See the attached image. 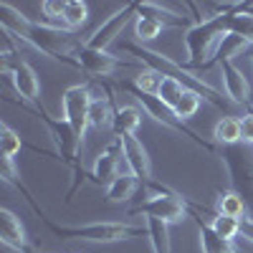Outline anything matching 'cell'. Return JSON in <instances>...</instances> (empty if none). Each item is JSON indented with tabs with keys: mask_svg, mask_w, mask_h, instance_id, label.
<instances>
[{
	"mask_svg": "<svg viewBox=\"0 0 253 253\" xmlns=\"http://www.w3.org/2000/svg\"><path fill=\"white\" fill-rule=\"evenodd\" d=\"M0 13H3L0 15V28L10 31L15 38H20L23 43L41 51L43 56L66 63V66H71V69H79L76 53H79L84 41H79L74 31L63 28V26H51V23L31 20L20 10H15L10 3H0Z\"/></svg>",
	"mask_w": 253,
	"mask_h": 253,
	"instance_id": "cell-1",
	"label": "cell"
},
{
	"mask_svg": "<svg viewBox=\"0 0 253 253\" xmlns=\"http://www.w3.org/2000/svg\"><path fill=\"white\" fill-rule=\"evenodd\" d=\"M119 48H122V51H126V53H132V56H137L139 61H144V63H147V66L160 69V71H162V74H167V76H175L177 81H182V84H185L187 89L198 91L208 104H213L215 109H225V107H228V99H225L215 86H210V84H208L203 76H198V71L187 69L185 63H177V61H172L170 56H165V53H155V51L144 48V46H139V43H132V41H122Z\"/></svg>",
	"mask_w": 253,
	"mask_h": 253,
	"instance_id": "cell-2",
	"label": "cell"
},
{
	"mask_svg": "<svg viewBox=\"0 0 253 253\" xmlns=\"http://www.w3.org/2000/svg\"><path fill=\"white\" fill-rule=\"evenodd\" d=\"M43 225L51 230L56 238H71V241H89V243H119V241H129L147 236V225L137 223H84V225H58L46 213L41 215Z\"/></svg>",
	"mask_w": 253,
	"mask_h": 253,
	"instance_id": "cell-3",
	"label": "cell"
},
{
	"mask_svg": "<svg viewBox=\"0 0 253 253\" xmlns=\"http://www.w3.org/2000/svg\"><path fill=\"white\" fill-rule=\"evenodd\" d=\"M228 33V15H215L208 18L203 23H195L193 28L185 31V48H187V61L185 66L193 71H203L213 53L218 51L223 36Z\"/></svg>",
	"mask_w": 253,
	"mask_h": 253,
	"instance_id": "cell-4",
	"label": "cell"
},
{
	"mask_svg": "<svg viewBox=\"0 0 253 253\" xmlns=\"http://www.w3.org/2000/svg\"><path fill=\"white\" fill-rule=\"evenodd\" d=\"M144 187H150L155 195L150 200H144L142 205L132 208L129 215H144L147 220H160L165 225H177V223H182L190 215L185 195L175 193V190H170L167 185H157L155 180L147 182Z\"/></svg>",
	"mask_w": 253,
	"mask_h": 253,
	"instance_id": "cell-5",
	"label": "cell"
},
{
	"mask_svg": "<svg viewBox=\"0 0 253 253\" xmlns=\"http://www.w3.org/2000/svg\"><path fill=\"white\" fill-rule=\"evenodd\" d=\"M223 165L228 170L233 193H238L248 208V215L253 218V147L246 144H233L220 150Z\"/></svg>",
	"mask_w": 253,
	"mask_h": 253,
	"instance_id": "cell-6",
	"label": "cell"
},
{
	"mask_svg": "<svg viewBox=\"0 0 253 253\" xmlns=\"http://www.w3.org/2000/svg\"><path fill=\"white\" fill-rule=\"evenodd\" d=\"M122 89H124V91H129V94L137 99L139 109H142L147 117H152L157 124H162L165 129H170V132H175V134H185V137L193 139L198 147H203V150H208V152H213V144H208L205 139H200L195 129H190V126H187L185 122H180V119L172 114V109H167L165 104L160 101V96H152V94L139 91L132 81H122Z\"/></svg>",
	"mask_w": 253,
	"mask_h": 253,
	"instance_id": "cell-7",
	"label": "cell"
},
{
	"mask_svg": "<svg viewBox=\"0 0 253 253\" xmlns=\"http://www.w3.org/2000/svg\"><path fill=\"white\" fill-rule=\"evenodd\" d=\"M94 94L86 84H74L63 91L61 104H63V119L69 122V126L74 129V134L79 137V142L84 144V137H86L89 129V109H91Z\"/></svg>",
	"mask_w": 253,
	"mask_h": 253,
	"instance_id": "cell-8",
	"label": "cell"
},
{
	"mask_svg": "<svg viewBox=\"0 0 253 253\" xmlns=\"http://www.w3.org/2000/svg\"><path fill=\"white\" fill-rule=\"evenodd\" d=\"M134 13H137V3H126L124 8H119L117 13H112V15L86 38V46H91V48H96V51H109V46L122 36V31L126 28V23H129L132 18H137Z\"/></svg>",
	"mask_w": 253,
	"mask_h": 253,
	"instance_id": "cell-9",
	"label": "cell"
},
{
	"mask_svg": "<svg viewBox=\"0 0 253 253\" xmlns=\"http://www.w3.org/2000/svg\"><path fill=\"white\" fill-rule=\"evenodd\" d=\"M124 160V147H122V139L114 137L107 147H104V152L94 160L91 170H89V180L99 187H109L122 172H119V165Z\"/></svg>",
	"mask_w": 253,
	"mask_h": 253,
	"instance_id": "cell-10",
	"label": "cell"
},
{
	"mask_svg": "<svg viewBox=\"0 0 253 253\" xmlns=\"http://www.w3.org/2000/svg\"><path fill=\"white\" fill-rule=\"evenodd\" d=\"M3 76L5 81L13 84V89L20 94L26 104H38L41 101V84H38V76L33 71L31 63L26 61H3Z\"/></svg>",
	"mask_w": 253,
	"mask_h": 253,
	"instance_id": "cell-11",
	"label": "cell"
},
{
	"mask_svg": "<svg viewBox=\"0 0 253 253\" xmlns=\"http://www.w3.org/2000/svg\"><path fill=\"white\" fill-rule=\"evenodd\" d=\"M76 63H79V71L89 74L94 79L99 76H112L114 71L129 66V61H122L117 56H112L109 51H96L91 46H86V41L81 43L79 53H76Z\"/></svg>",
	"mask_w": 253,
	"mask_h": 253,
	"instance_id": "cell-12",
	"label": "cell"
},
{
	"mask_svg": "<svg viewBox=\"0 0 253 253\" xmlns=\"http://www.w3.org/2000/svg\"><path fill=\"white\" fill-rule=\"evenodd\" d=\"M185 203H187V210H190V218H193L195 225H198V236H200V248H203V253H243L233 241L220 238L215 230L210 228V223H208V220L203 218V213H200L198 203L187 200V198H185Z\"/></svg>",
	"mask_w": 253,
	"mask_h": 253,
	"instance_id": "cell-13",
	"label": "cell"
},
{
	"mask_svg": "<svg viewBox=\"0 0 253 253\" xmlns=\"http://www.w3.org/2000/svg\"><path fill=\"white\" fill-rule=\"evenodd\" d=\"M220 79H223V91L225 99L230 104H241V107H248V101L253 96V84L248 81V76L236 66L233 61L220 63Z\"/></svg>",
	"mask_w": 253,
	"mask_h": 253,
	"instance_id": "cell-14",
	"label": "cell"
},
{
	"mask_svg": "<svg viewBox=\"0 0 253 253\" xmlns=\"http://www.w3.org/2000/svg\"><path fill=\"white\" fill-rule=\"evenodd\" d=\"M122 147H124V162L129 167V175H134L142 185L152 182V160L147 155L142 139H137V134L129 137H119Z\"/></svg>",
	"mask_w": 253,
	"mask_h": 253,
	"instance_id": "cell-15",
	"label": "cell"
},
{
	"mask_svg": "<svg viewBox=\"0 0 253 253\" xmlns=\"http://www.w3.org/2000/svg\"><path fill=\"white\" fill-rule=\"evenodd\" d=\"M104 86V96H94L91 109H89V126L91 129H112L114 126V112H117V99H114V89L109 84H101Z\"/></svg>",
	"mask_w": 253,
	"mask_h": 253,
	"instance_id": "cell-16",
	"label": "cell"
},
{
	"mask_svg": "<svg viewBox=\"0 0 253 253\" xmlns=\"http://www.w3.org/2000/svg\"><path fill=\"white\" fill-rule=\"evenodd\" d=\"M0 241H3V246H8L18 253H26L31 248L23 223H20V218L8 208L0 210Z\"/></svg>",
	"mask_w": 253,
	"mask_h": 253,
	"instance_id": "cell-17",
	"label": "cell"
},
{
	"mask_svg": "<svg viewBox=\"0 0 253 253\" xmlns=\"http://www.w3.org/2000/svg\"><path fill=\"white\" fill-rule=\"evenodd\" d=\"M137 15H152L157 18L165 28H193L195 20H190V15H182L177 10H172L170 5H162V3H137Z\"/></svg>",
	"mask_w": 253,
	"mask_h": 253,
	"instance_id": "cell-18",
	"label": "cell"
},
{
	"mask_svg": "<svg viewBox=\"0 0 253 253\" xmlns=\"http://www.w3.org/2000/svg\"><path fill=\"white\" fill-rule=\"evenodd\" d=\"M198 208H200V205H198ZM200 213L205 215V220L210 223V228H213L220 238H225V241H233V243H236V238H241V236H243V223H241L238 218L220 215L218 210H208L205 205L200 208Z\"/></svg>",
	"mask_w": 253,
	"mask_h": 253,
	"instance_id": "cell-19",
	"label": "cell"
},
{
	"mask_svg": "<svg viewBox=\"0 0 253 253\" xmlns=\"http://www.w3.org/2000/svg\"><path fill=\"white\" fill-rule=\"evenodd\" d=\"M139 124H142V109H139V107H132V104H126V107H119V104H117L114 126H112L114 137H129V134H137Z\"/></svg>",
	"mask_w": 253,
	"mask_h": 253,
	"instance_id": "cell-20",
	"label": "cell"
},
{
	"mask_svg": "<svg viewBox=\"0 0 253 253\" xmlns=\"http://www.w3.org/2000/svg\"><path fill=\"white\" fill-rule=\"evenodd\" d=\"M213 142L220 147H233L241 144V117H220L213 126Z\"/></svg>",
	"mask_w": 253,
	"mask_h": 253,
	"instance_id": "cell-21",
	"label": "cell"
},
{
	"mask_svg": "<svg viewBox=\"0 0 253 253\" xmlns=\"http://www.w3.org/2000/svg\"><path fill=\"white\" fill-rule=\"evenodd\" d=\"M139 187H142V182H139L134 175L122 172V175L107 187V203H109V205H122V203L129 200Z\"/></svg>",
	"mask_w": 253,
	"mask_h": 253,
	"instance_id": "cell-22",
	"label": "cell"
},
{
	"mask_svg": "<svg viewBox=\"0 0 253 253\" xmlns=\"http://www.w3.org/2000/svg\"><path fill=\"white\" fill-rule=\"evenodd\" d=\"M215 210L220 215H228V218H243L248 215V208L243 203V198L238 193H233V190H220V193L215 195Z\"/></svg>",
	"mask_w": 253,
	"mask_h": 253,
	"instance_id": "cell-23",
	"label": "cell"
},
{
	"mask_svg": "<svg viewBox=\"0 0 253 253\" xmlns=\"http://www.w3.org/2000/svg\"><path fill=\"white\" fill-rule=\"evenodd\" d=\"M147 238L155 253H172L170 243V225H165L160 220H147Z\"/></svg>",
	"mask_w": 253,
	"mask_h": 253,
	"instance_id": "cell-24",
	"label": "cell"
},
{
	"mask_svg": "<svg viewBox=\"0 0 253 253\" xmlns=\"http://www.w3.org/2000/svg\"><path fill=\"white\" fill-rule=\"evenodd\" d=\"M185 91H187V86L182 81H177L175 76H167L165 74V81H162V86H160V101L165 104L167 109H172V114H175V107H177V101L185 96Z\"/></svg>",
	"mask_w": 253,
	"mask_h": 253,
	"instance_id": "cell-25",
	"label": "cell"
},
{
	"mask_svg": "<svg viewBox=\"0 0 253 253\" xmlns=\"http://www.w3.org/2000/svg\"><path fill=\"white\" fill-rule=\"evenodd\" d=\"M228 33L241 36L246 43L253 48V15H248V13H243V10L228 13Z\"/></svg>",
	"mask_w": 253,
	"mask_h": 253,
	"instance_id": "cell-26",
	"label": "cell"
},
{
	"mask_svg": "<svg viewBox=\"0 0 253 253\" xmlns=\"http://www.w3.org/2000/svg\"><path fill=\"white\" fill-rule=\"evenodd\" d=\"M89 20V5L81 3V0H69L66 3V13H63V28L69 31H81Z\"/></svg>",
	"mask_w": 253,
	"mask_h": 253,
	"instance_id": "cell-27",
	"label": "cell"
},
{
	"mask_svg": "<svg viewBox=\"0 0 253 253\" xmlns=\"http://www.w3.org/2000/svg\"><path fill=\"white\" fill-rule=\"evenodd\" d=\"M162 81H165V74H162L160 69H152V66H144V69L132 79V84H134V86H137L139 91L152 94V96H157V94H160Z\"/></svg>",
	"mask_w": 253,
	"mask_h": 253,
	"instance_id": "cell-28",
	"label": "cell"
},
{
	"mask_svg": "<svg viewBox=\"0 0 253 253\" xmlns=\"http://www.w3.org/2000/svg\"><path fill=\"white\" fill-rule=\"evenodd\" d=\"M162 31H165V26L152 15H137L134 18V38L139 43H150V41H155Z\"/></svg>",
	"mask_w": 253,
	"mask_h": 253,
	"instance_id": "cell-29",
	"label": "cell"
},
{
	"mask_svg": "<svg viewBox=\"0 0 253 253\" xmlns=\"http://www.w3.org/2000/svg\"><path fill=\"white\" fill-rule=\"evenodd\" d=\"M20 150H23L20 134L15 129H10L8 124H0V152H3V157L13 160L15 155H20Z\"/></svg>",
	"mask_w": 253,
	"mask_h": 253,
	"instance_id": "cell-30",
	"label": "cell"
},
{
	"mask_svg": "<svg viewBox=\"0 0 253 253\" xmlns=\"http://www.w3.org/2000/svg\"><path fill=\"white\" fill-rule=\"evenodd\" d=\"M200 107H203V96H200L198 91H193V89H187L185 96L177 101V107H175V117H177L180 122H187L190 117L198 114Z\"/></svg>",
	"mask_w": 253,
	"mask_h": 253,
	"instance_id": "cell-31",
	"label": "cell"
},
{
	"mask_svg": "<svg viewBox=\"0 0 253 253\" xmlns=\"http://www.w3.org/2000/svg\"><path fill=\"white\" fill-rule=\"evenodd\" d=\"M41 10H43V15L53 23H61L63 26V13H66V3H61V0H43L41 3Z\"/></svg>",
	"mask_w": 253,
	"mask_h": 253,
	"instance_id": "cell-32",
	"label": "cell"
},
{
	"mask_svg": "<svg viewBox=\"0 0 253 253\" xmlns=\"http://www.w3.org/2000/svg\"><path fill=\"white\" fill-rule=\"evenodd\" d=\"M241 144L253 147V112L241 117Z\"/></svg>",
	"mask_w": 253,
	"mask_h": 253,
	"instance_id": "cell-33",
	"label": "cell"
},
{
	"mask_svg": "<svg viewBox=\"0 0 253 253\" xmlns=\"http://www.w3.org/2000/svg\"><path fill=\"white\" fill-rule=\"evenodd\" d=\"M238 10H243V13L253 15V0H251V3H241V5H238Z\"/></svg>",
	"mask_w": 253,
	"mask_h": 253,
	"instance_id": "cell-34",
	"label": "cell"
},
{
	"mask_svg": "<svg viewBox=\"0 0 253 253\" xmlns=\"http://www.w3.org/2000/svg\"><path fill=\"white\" fill-rule=\"evenodd\" d=\"M248 112H253V96H251V101H248Z\"/></svg>",
	"mask_w": 253,
	"mask_h": 253,
	"instance_id": "cell-35",
	"label": "cell"
},
{
	"mask_svg": "<svg viewBox=\"0 0 253 253\" xmlns=\"http://www.w3.org/2000/svg\"><path fill=\"white\" fill-rule=\"evenodd\" d=\"M26 253H43V251H36V248H28Z\"/></svg>",
	"mask_w": 253,
	"mask_h": 253,
	"instance_id": "cell-36",
	"label": "cell"
}]
</instances>
